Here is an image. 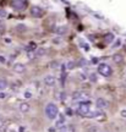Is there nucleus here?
Segmentation results:
<instances>
[{
    "label": "nucleus",
    "mask_w": 126,
    "mask_h": 132,
    "mask_svg": "<svg viewBox=\"0 0 126 132\" xmlns=\"http://www.w3.org/2000/svg\"><path fill=\"white\" fill-rule=\"evenodd\" d=\"M25 98H26V99H30V98H32V93H31V92H28V91L25 92Z\"/></svg>",
    "instance_id": "aec40b11"
},
{
    "label": "nucleus",
    "mask_w": 126,
    "mask_h": 132,
    "mask_svg": "<svg viewBox=\"0 0 126 132\" xmlns=\"http://www.w3.org/2000/svg\"><path fill=\"white\" fill-rule=\"evenodd\" d=\"M12 69H13V71L15 72H18V73H22V72H25L26 71V66L23 65V64H20V62H16L15 65L12 66Z\"/></svg>",
    "instance_id": "1a4fd4ad"
},
{
    "label": "nucleus",
    "mask_w": 126,
    "mask_h": 132,
    "mask_svg": "<svg viewBox=\"0 0 126 132\" xmlns=\"http://www.w3.org/2000/svg\"><path fill=\"white\" fill-rule=\"evenodd\" d=\"M67 32V28L65 26H61V27H58L56 28V33L58 34H65Z\"/></svg>",
    "instance_id": "f8f14e48"
},
{
    "label": "nucleus",
    "mask_w": 126,
    "mask_h": 132,
    "mask_svg": "<svg viewBox=\"0 0 126 132\" xmlns=\"http://www.w3.org/2000/svg\"><path fill=\"white\" fill-rule=\"evenodd\" d=\"M3 123H4V119H0V126H3Z\"/></svg>",
    "instance_id": "393cba45"
},
{
    "label": "nucleus",
    "mask_w": 126,
    "mask_h": 132,
    "mask_svg": "<svg viewBox=\"0 0 126 132\" xmlns=\"http://www.w3.org/2000/svg\"><path fill=\"white\" fill-rule=\"evenodd\" d=\"M11 6L15 10H25L26 6H27V1L26 0H12Z\"/></svg>",
    "instance_id": "20e7f679"
},
{
    "label": "nucleus",
    "mask_w": 126,
    "mask_h": 132,
    "mask_svg": "<svg viewBox=\"0 0 126 132\" xmlns=\"http://www.w3.org/2000/svg\"><path fill=\"white\" fill-rule=\"evenodd\" d=\"M88 95L85 92H81V91H76L72 93V99L74 100H77V101H86L85 99H87Z\"/></svg>",
    "instance_id": "39448f33"
},
{
    "label": "nucleus",
    "mask_w": 126,
    "mask_h": 132,
    "mask_svg": "<svg viewBox=\"0 0 126 132\" xmlns=\"http://www.w3.org/2000/svg\"><path fill=\"white\" fill-rule=\"evenodd\" d=\"M58 114H59V109L55 104H53V103H49L45 106V115H47L48 119H50V120L56 119Z\"/></svg>",
    "instance_id": "f257e3e1"
},
{
    "label": "nucleus",
    "mask_w": 126,
    "mask_h": 132,
    "mask_svg": "<svg viewBox=\"0 0 126 132\" xmlns=\"http://www.w3.org/2000/svg\"><path fill=\"white\" fill-rule=\"evenodd\" d=\"M17 29H18V31H26V26H23V25H18V26H17Z\"/></svg>",
    "instance_id": "412c9836"
},
{
    "label": "nucleus",
    "mask_w": 126,
    "mask_h": 132,
    "mask_svg": "<svg viewBox=\"0 0 126 132\" xmlns=\"http://www.w3.org/2000/svg\"><path fill=\"white\" fill-rule=\"evenodd\" d=\"M6 97V93H4V92H0V99H4Z\"/></svg>",
    "instance_id": "5701e85b"
},
{
    "label": "nucleus",
    "mask_w": 126,
    "mask_h": 132,
    "mask_svg": "<svg viewBox=\"0 0 126 132\" xmlns=\"http://www.w3.org/2000/svg\"><path fill=\"white\" fill-rule=\"evenodd\" d=\"M18 110L21 113H26L30 110V104L28 103H21V104L18 105Z\"/></svg>",
    "instance_id": "9b49d317"
},
{
    "label": "nucleus",
    "mask_w": 126,
    "mask_h": 132,
    "mask_svg": "<svg viewBox=\"0 0 126 132\" xmlns=\"http://www.w3.org/2000/svg\"><path fill=\"white\" fill-rule=\"evenodd\" d=\"M58 65H59V62L58 61H53V62H50V69H53V70H55V69H58Z\"/></svg>",
    "instance_id": "dca6fc26"
},
{
    "label": "nucleus",
    "mask_w": 126,
    "mask_h": 132,
    "mask_svg": "<svg viewBox=\"0 0 126 132\" xmlns=\"http://www.w3.org/2000/svg\"><path fill=\"white\" fill-rule=\"evenodd\" d=\"M43 13H44V10L42 9V7H39V6H32L31 7V15L33 17L39 18V17L43 16Z\"/></svg>",
    "instance_id": "0eeeda50"
},
{
    "label": "nucleus",
    "mask_w": 126,
    "mask_h": 132,
    "mask_svg": "<svg viewBox=\"0 0 126 132\" xmlns=\"http://www.w3.org/2000/svg\"><path fill=\"white\" fill-rule=\"evenodd\" d=\"M98 115H102V110H100V111H99V110H97V111H89V114L87 116H89V117H97Z\"/></svg>",
    "instance_id": "ddd939ff"
},
{
    "label": "nucleus",
    "mask_w": 126,
    "mask_h": 132,
    "mask_svg": "<svg viewBox=\"0 0 126 132\" xmlns=\"http://www.w3.org/2000/svg\"><path fill=\"white\" fill-rule=\"evenodd\" d=\"M113 59H114V61H115V62H120V61L122 60L121 55H114V57H113Z\"/></svg>",
    "instance_id": "f3484780"
},
{
    "label": "nucleus",
    "mask_w": 126,
    "mask_h": 132,
    "mask_svg": "<svg viewBox=\"0 0 126 132\" xmlns=\"http://www.w3.org/2000/svg\"><path fill=\"white\" fill-rule=\"evenodd\" d=\"M75 67V62H69L67 64V69L70 70V69H74Z\"/></svg>",
    "instance_id": "4be33fe9"
},
{
    "label": "nucleus",
    "mask_w": 126,
    "mask_h": 132,
    "mask_svg": "<svg viewBox=\"0 0 126 132\" xmlns=\"http://www.w3.org/2000/svg\"><path fill=\"white\" fill-rule=\"evenodd\" d=\"M64 120H65V117H64V116H60V119H59V121H58V123H56V126L60 127V126H61V123L64 122Z\"/></svg>",
    "instance_id": "a211bd4d"
},
{
    "label": "nucleus",
    "mask_w": 126,
    "mask_h": 132,
    "mask_svg": "<svg viewBox=\"0 0 126 132\" xmlns=\"http://www.w3.org/2000/svg\"><path fill=\"white\" fill-rule=\"evenodd\" d=\"M121 115H122L124 117H126V110H122V111H121Z\"/></svg>",
    "instance_id": "b1692460"
},
{
    "label": "nucleus",
    "mask_w": 126,
    "mask_h": 132,
    "mask_svg": "<svg viewBox=\"0 0 126 132\" xmlns=\"http://www.w3.org/2000/svg\"><path fill=\"white\" fill-rule=\"evenodd\" d=\"M0 61H4V57H1V56H0Z\"/></svg>",
    "instance_id": "a878e982"
},
{
    "label": "nucleus",
    "mask_w": 126,
    "mask_h": 132,
    "mask_svg": "<svg viewBox=\"0 0 126 132\" xmlns=\"http://www.w3.org/2000/svg\"><path fill=\"white\" fill-rule=\"evenodd\" d=\"M0 132H3V131H1V130H0Z\"/></svg>",
    "instance_id": "bb28decb"
},
{
    "label": "nucleus",
    "mask_w": 126,
    "mask_h": 132,
    "mask_svg": "<svg viewBox=\"0 0 126 132\" xmlns=\"http://www.w3.org/2000/svg\"><path fill=\"white\" fill-rule=\"evenodd\" d=\"M113 40H114V35L113 34H107L105 35V42L107 43H111Z\"/></svg>",
    "instance_id": "2eb2a0df"
},
{
    "label": "nucleus",
    "mask_w": 126,
    "mask_h": 132,
    "mask_svg": "<svg viewBox=\"0 0 126 132\" xmlns=\"http://www.w3.org/2000/svg\"><path fill=\"white\" fill-rule=\"evenodd\" d=\"M108 101L104 99V98H98L97 100H96V106L98 108V109H107L108 108Z\"/></svg>",
    "instance_id": "6e6552de"
},
{
    "label": "nucleus",
    "mask_w": 126,
    "mask_h": 132,
    "mask_svg": "<svg viewBox=\"0 0 126 132\" xmlns=\"http://www.w3.org/2000/svg\"><path fill=\"white\" fill-rule=\"evenodd\" d=\"M59 132H75V127L72 125H64L60 127Z\"/></svg>",
    "instance_id": "9d476101"
},
{
    "label": "nucleus",
    "mask_w": 126,
    "mask_h": 132,
    "mask_svg": "<svg viewBox=\"0 0 126 132\" xmlns=\"http://www.w3.org/2000/svg\"><path fill=\"white\" fill-rule=\"evenodd\" d=\"M44 54H45V50H44V49H38V50H37V56L44 55Z\"/></svg>",
    "instance_id": "6ab92c4d"
},
{
    "label": "nucleus",
    "mask_w": 126,
    "mask_h": 132,
    "mask_svg": "<svg viewBox=\"0 0 126 132\" xmlns=\"http://www.w3.org/2000/svg\"><path fill=\"white\" fill-rule=\"evenodd\" d=\"M43 82L45 86L48 87H54V86H56V77L55 76H52V75H49V76H45L44 79H43Z\"/></svg>",
    "instance_id": "423d86ee"
},
{
    "label": "nucleus",
    "mask_w": 126,
    "mask_h": 132,
    "mask_svg": "<svg viewBox=\"0 0 126 132\" xmlns=\"http://www.w3.org/2000/svg\"><path fill=\"white\" fill-rule=\"evenodd\" d=\"M91 111V103L89 101H80V104L77 106V113L80 115L87 116Z\"/></svg>",
    "instance_id": "f03ea898"
},
{
    "label": "nucleus",
    "mask_w": 126,
    "mask_h": 132,
    "mask_svg": "<svg viewBox=\"0 0 126 132\" xmlns=\"http://www.w3.org/2000/svg\"><path fill=\"white\" fill-rule=\"evenodd\" d=\"M8 87V82L5 79H0V92H3V89Z\"/></svg>",
    "instance_id": "4468645a"
},
{
    "label": "nucleus",
    "mask_w": 126,
    "mask_h": 132,
    "mask_svg": "<svg viewBox=\"0 0 126 132\" xmlns=\"http://www.w3.org/2000/svg\"><path fill=\"white\" fill-rule=\"evenodd\" d=\"M98 72L104 77H109V76H111V73H113V70H111V67L108 64L102 62V64L98 65Z\"/></svg>",
    "instance_id": "7ed1b4c3"
}]
</instances>
